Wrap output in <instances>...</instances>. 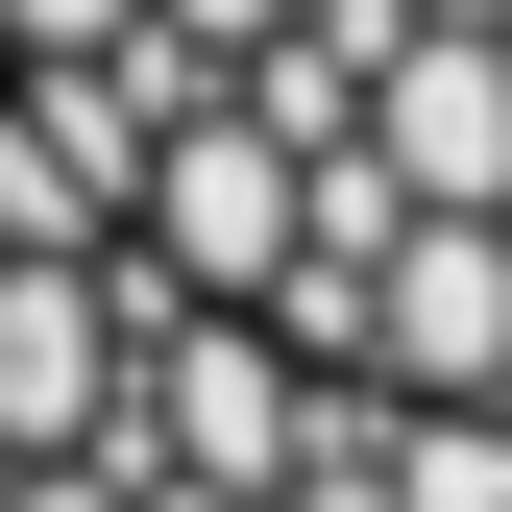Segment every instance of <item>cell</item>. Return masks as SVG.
I'll use <instances>...</instances> for the list:
<instances>
[{
  "instance_id": "6da1fadb",
  "label": "cell",
  "mask_w": 512,
  "mask_h": 512,
  "mask_svg": "<svg viewBox=\"0 0 512 512\" xmlns=\"http://www.w3.org/2000/svg\"><path fill=\"white\" fill-rule=\"evenodd\" d=\"M147 269L196 293V317H269V293L317 269V147H293L269 98H196V122L147 147Z\"/></svg>"
},
{
  "instance_id": "7a4b0ae2",
  "label": "cell",
  "mask_w": 512,
  "mask_h": 512,
  "mask_svg": "<svg viewBox=\"0 0 512 512\" xmlns=\"http://www.w3.org/2000/svg\"><path fill=\"white\" fill-rule=\"evenodd\" d=\"M366 391L391 415H512V220H391L366 244Z\"/></svg>"
},
{
  "instance_id": "3957f363",
  "label": "cell",
  "mask_w": 512,
  "mask_h": 512,
  "mask_svg": "<svg viewBox=\"0 0 512 512\" xmlns=\"http://www.w3.org/2000/svg\"><path fill=\"white\" fill-rule=\"evenodd\" d=\"M122 391H147V293L98 269H0V464H122Z\"/></svg>"
},
{
  "instance_id": "277c9868",
  "label": "cell",
  "mask_w": 512,
  "mask_h": 512,
  "mask_svg": "<svg viewBox=\"0 0 512 512\" xmlns=\"http://www.w3.org/2000/svg\"><path fill=\"white\" fill-rule=\"evenodd\" d=\"M342 171H366L391 220H512V25H415Z\"/></svg>"
},
{
  "instance_id": "5b68a950",
  "label": "cell",
  "mask_w": 512,
  "mask_h": 512,
  "mask_svg": "<svg viewBox=\"0 0 512 512\" xmlns=\"http://www.w3.org/2000/svg\"><path fill=\"white\" fill-rule=\"evenodd\" d=\"M98 49H147V0H0V74H98Z\"/></svg>"
},
{
  "instance_id": "8992f818",
  "label": "cell",
  "mask_w": 512,
  "mask_h": 512,
  "mask_svg": "<svg viewBox=\"0 0 512 512\" xmlns=\"http://www.w3.org/2000/svg\"><path fill=\"white\" fill-rule=\"evenodd\" d=\"M147 25H171V49H220V74H269V49L317 25V0H147Z\"/></svg>"
},
{
  "instance_id": "52a82bcc",
  "label": "cell",
  "mask_w": 512,
  "mask_h": 512,
  "mask_svg": "<svg viewBox=\"0 0 512 512\" xmlns=\"http://www.w3.org/2000/svg\"><path fill=\"white\" fill-rule=\"evenodd\" d=\"M0 512H147L122 464H0Z\"/></svg>"
},
{
  "instance_id": "ba28073f",
  "label": "cell",
  "mask_w": 512,
  "mask_h": 512,
  "mask_svg": "<svg viewBox=\"0 0 512 512\" xmlns=\"http://www.w3.org/2000/svg\"><path fill=\"white\" fill-rule=\"evenodd\" d=\"M415 25H512V0H415Z\"/></svg>"
}]
</instances>
